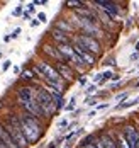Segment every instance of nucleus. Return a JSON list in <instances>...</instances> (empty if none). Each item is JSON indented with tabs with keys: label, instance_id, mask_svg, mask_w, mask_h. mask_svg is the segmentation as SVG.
I'll use <instances>...</instances> for the list:
<instances>
[{
	"label": "nucleus",
	"instance_id": "72a5a7b5",
	"mask_svg": "<svg viewBox=\"0 0 139 148\" xmlns=\"http://www.w3.org/2000/svg\"><path fill=\"white\" fill-rule=\"evenodd\" d=\"M136 51H138V53H139V41H138V43H136Z\"/></svg>",
	"mask_w": 139,
	"mask_h": 148
},
{
	"label": "nucleus",
	"instance_id": "bb28decb",
	"mask_svg": "<svg viewBox=\"0 0 139 148\" xmlns=\"http://www.w3.org/2000/svg\"><path fill=\"white\" fill-rule=\"evenodd\" d=\"M31 26H32V27L39 26V21H37V19H32V21H31Z\"/></svg>",
	"mask_w": 139,
	"mask_h": 148
},
{
	"label": "nucleus",
	"instance_id": "0eeeda50",
	"mask_svg": "<svg viewBox=\"0 0 139 148\" xmlns=\"http://www.w3.org/2000/svg\"><path fill=\"white\" fill-rule=\"evenodd\" d=\"M124 136H125V140H127V143H129V148H138V141H139V133L136 128H132V126H127L125 130H124Z\"/></svg>",
	"mask_w": 139,
	"mask_h": 148
},
{
	"label": "nucleus",
	"instance_id": "423d86ee",
	"mask_svg": "<svg viewBox=\"0 0 139 148\" xmlns=\"http://www.w3.org/2000/svg\"><path fill=\"white\" fill-rule=\"evenodd\" d=\"M36 97V87H20L17 90V99H19V104H24V102H29Z\"/></svg>",
	"mask_w": 139,
	"mask_h": 148
},
{
	"label": "nucleus",
	"instance_id": "aec40b11",
	"mask_svg": "<svg viewBox=\"0 0 139 148\" xmlns=\"http://www.w3.org/2000/svg\"><path fill=\"white\" fill-rule=\"evenodd\" d=\"M95 90H97V85H88V87H87V94H92Z\"/></svg>",
	"mask_w": 139,
	"mask_h": 148
},
{
	"label": "nucleus",
	"instance_id": "473e14b6",
	"mask_svg": "<svg viewBox=\"0 0 139 148\" xmlns=\"http://www.w3.org/2000/svg\"><path fill=\"white\" fill-rule=\"evenodd\" d=\"M81 148H95V147H93V143H92V145H87V147H81Z\"/></svg>",
	"mask_w": 139,
	"mask_h": 148
},
{
	"label": "nucleus",
	"instance_id": "1a4fd4ad",
	"mask_svg": "<svg viewBox=\"0 0 139 148\" xmlns=\"http://www.w3.org/2000/svg\"><path fill=\"white\" fill-rule=\"evenodd\" d=\"M51 38H53L58 45H70V38H68V34H64L63 31L56 29V27L51 29Z\"/></svg>",
	"mask_w": 139,
	"mask_h": 148
},
{
	"label": "nucleus",
	"instance_id": "412c9836",
	"mask_svg": "<svg viewBox=\"0 0 139 148\" xmlns=\"http://www.w3.org/2000/svg\"><path fill=\"white\" fill-rule=\"evenodd\" d=\"M58 126H60V128H66V126H68V121H66V119H61V121L58 123Z\"/></svg>",
	"mask_w": 139,
	"mask_h": 148
},
{
	"label": "nucleus",
	"instance_id": "20e7f679",
	"mask_svg": "<svg viewBox=\"0 0 139 148\" xmlns=\"http://www.w3.org/2000/svg\"><path fill=\"white\" fill-rule=\"evenodd\" d=\"M54 68H56L58 75H60L61 78H64L68 84L75 80V72L71 70V66H70L68 63H63V61H60V63H56V65H54Z\"/></svg>",
	"mask_w": 139,
	"mask_h": 148
},
{
	"label": "nucleus",
	"instance_id": "f704fd0d",
	"mask_svg": "<svg viewBox=\"0 0 139 148\" xmlns=\"http://www.w3.org/2000/svg\"><path fill=\"white\" fill-rule=\"evenodd\" d=\"M136 87H139V82H138V84H136Z\"/></svg>",
	"mask_w": 139,
	"mask_h": 148
},
{
	"label": "nucleus",
	"instance_id": "c85d7f7f",
	"mask_svg": "<svg viewBox=\"0 0 139 148\" xmlns=\"http://www.w3.org/2000/svg\"><path fill=\"white\" fill-rule=\"evenodd\" d=\"M85 82H87V78H85V77H81V78H80V85H85Z\"/></svg>",
	"mask_w": 139,
	"mask_h": 148
},
{
	"label": "nucleus",
	"instance_id": "4be33fe9",
	"mask_svg": "<svg viewBox=\"0 0 139 148\" xmlns=\"http://www.w3.org/2000/svg\"><path fill=\"white\" fill-rule=\"evenodd\" d=\"M12 14H14V15H20V14H22V5H19V7H17L16 10L12 12Z\"/></svg>",
	"mask_w": 139,
	"mask_h": 148
},
{
	"label": "nucleus",
	"instance_id": "cd10ccee",
	"mask_svg": "<svg viewBox=\"0 0 139 148\" xmlns=\"http://www.w3.org/2000/svg\"><path fill=\"white\" fill-rule=\"evenodd\" d=\"M125 97H127V95H125V94H121V95H119V97H117V101H124V99H125Z\"/></svg>",
	"mask_w": 139,
	"mask_h": 148
},
{
	"label": "nucleus",
	"instance_id": "a878e982",
	"mask_svg": "<svg viewBox=\"0 0 139 148\" xmlns=\"http://www.w3.org/2000/svg\"><path fill=\"white\" fill-rule=\"evenodd\" d=\"M19 34H20V29H16L14 32H12V36H10V39H12V38H17Z\"/></svg>",
	"mask_w": 139,
	"mask_h": 148
},
{
	"label": "nucleus",
	"instance_id": "5701e85b",
	"mask_svg": "<svg viewBox=\"0 0 139 148\" xmlns=\"http://www.w3.org/2000/svg\"><path fill=\"white\" fill-rule=\"evenodd\" d=\"M93 147H95V148H105L104 145H102V141H100V140H95V145H93Z\"/></svg>",
	"mask_w": 139,
	"mask_h": 148
},
{
	"label": "nucleus",
	"instance_id": "2eb2a0df",
	"mask_svg": "<svg viewBox=\"0 0 139 148\" xmlns=\"http://www.w3.org/2000/svg\"><path fill=\"white\" fill-rule=\"evenodd\" d=\"M81 5H85L83 2H73V0H70V2H64V7H70V9H77V7H81Z\"/></svg>",
	"mask_w": 139,
	"mask_h": 148
},
{
	"label": "nucleus",
	"instance_id": "f03ea898",
	"mask_svg": "<svg viewBox=\"0 0 139 148\" xmlns=\"http://www.w3.org/2000/svg\"><path fill=\"white\" fill-rule=\"evenodd\" d=\"M75 43H78L80 46H83V49L88 51V53H92L93 56L100 53V43L95 38L85 36V34H78L77 38H75Z\"/></svg>",
	"mask_w": 139,
	"mask_h": 148
},
{
	"label": "nucleus",
	"instance_id": "b1692460",
	"mask_svg": "<svg viewBox=\"0 0 139 148\" xmlns=\"http://www.w3.org/2000/svg\"><path fill=\"white\" fill-rule=\"evenodd\" d=\"M32 3H34V5H46L47 2L46 0H36V2H32Z\"/></svg>",
	"mask_w": 139,
	"mask_h": 148
},
{
	"label": "nucleus",
	"instance_id": "dca6fc26",
	"mask_svg": "<svg viewBox=\"0 0 139 148\" xmlns=\"http://www.w3.org/2000/svg\"><path fill=\"white\" fill-rule=\"evenodd\" d=\"M20 78H24V80H34V73H32V70H24L22 75H20Z\"/></svg>",
	"mask_w": 139,
	"mask_h": 148
},
{
	"label": "nucleus",
	"instance_id": "39448f33",
	"mask_svg": "<svg viewBox=\"0 0 139 148\" xmlns=\"http://www.w3.org/2000/svg\"><path fill=\"white\" fill-rule=\"evenodd\" d=\"M71 46H73L75 55H77V56H80V58H81V61H83L85 65H88V66H90V65H93V63H95V56H93L92 53L85 51V49H83V46H80L78 43H75V45H71Z\"/></svg>",
	"mask_w": 139,
	"mask_h": 148
},
{
	"label": "nucleus",
	"instance_id": "7c9ffc66",
	"mask_svg": "<svg viewBox=\"0 0 139 148\" xmlns=\"http://www.w3.org/2000/svg\"><path fill=\"white\" fill-rule=\"evenodd\" d=\"M138 58H139V53H134V55L131 56V60H132V61H134V60H138Z\"/></svg>",
	"mask_w": 139,
	"mask_h": 148
},
{
	"label": "nucleus",
	"instance_id": "f257e3e1",
	"mask_svg": "<svg viewBox=\"0 0 139 148\" xmlns=\"http://www.w3.org/2000/svg\"><path fill=\"white\" fill-rule=\"evenodd\" d=\"M19 119H20V131L24 134L26 141L29 145L36 143L43 133V126H41L39 119L31 116V114H22V116H19Z\"/></svg>",
	"mask_w": 139,
	"mask_h": 148
},
{
	"label": "nucleus",
	"instance_id": "9d476101",
	"mask_svg": "<svg viewBox=\"0 0 139 148\" xmlns=\"http://www.w3.org/2000/svg\"><path fill=\"white\" fill-rule=\"evenodd\" d=\"M43 53L44 55H47L49 58H53V60H56V63H60V61H63L61 58V55L58 53V49H56V46H53V45H43Z\"/></svg>",
	"mask_w": 139,
	"mask_h": 148
},
{
	"label": "nucleus",
	"instance_id": "7ed1b4c3",
	"mask_svg": "<svg viewBox=\"0 0 139 148\" xmlns=\"http://www.w3.org/2000/svg\"><path fill=\"white\" fill-rule=\"evenodd\" d=\"M37 68H39V72L43 73V80H53V82H61L63 78L58 75V72H56V68L53 66V65H49L47 61H39L37 65H36Z\"/></svg>",
	"mask_w": 139,
	"mask_h": 148
},
{
	"label": "nucleus",
	"instance_id": "6ab92c4d",
	"mask_svg": "<svg viewBox=\"0 0 139 148\" xmlns=\"http://www.w3.org/2000/svg\"><path fill=\"white\" fill-rule=\"evenodd\" d=\"M37 21H39V22H44V21H46V14H44V12L37 14Z\"/></svg>",
	"mask_w": 139,
	"mask_h": 148
},
{
	"label": "nucleus",
	"instance_id": "ddd939ff",
	"mask_svg": "<svg viewBox=\"0 0 139 148\" xmlns=\"http://www.w3.org/2000/svg\"><path fill=\"white\" fill-rule=\"evenodd\" d=\"M117 148H129V143H127V140H125V136L122 133L117 134Z\"/></svg>",
	"mask_w": 139,
	"mask_h": 148
},
{
	"label": "nucleus",
	"instance_id": "c756f323",
	"mask_svg": "<svg viewBox=\"0 0 139 148\" xmlns=\"http://www.w3.org/2000/svg\"><path fill=\"white\" fill-rule=\"evenodd\" d=\"M27 9H29V12H32V10H34V3H32V2L27 5Z\"/></svg>",
	"mask_w": 139,
	"mask_h": 148
},
{
	"label": "nucleus",
	"instance_id": "2f4dec72",
	"mask_svg": "<svg viewBox=\"0 0 139 148\" xmlns=\"http://www.w3.org/2000/svg\"><path fill=\"white\" fill-rule=\"evenodd\" d=\"M22 15H24V19H29V17H31V14H29V12H24Z\"/></svg>",
	"mask_w": 139,
	"mask_h": 148
},
{
	"label": "nucleus",
	"instance_id": "6e6552de",
	"mask_svg": "<svg viewBox=\"0 0 139 148\" xmlns=\"http://www.w3.org/2000/svg\"><path fill=\"white\" fill-rule=\"evenodd\" d=\"M56 49H58V53L61 55L63 63H64V61H70V60L73 58V55H75L71 45H56Z\"/></svg>",
	"mask_w": 139,
	"mask_h": 148
},
{
	"label": "nucleus",
	"instance_id": "4468645a",
	"mask_svg": "<svg viewBox=\"0 0 139 148\" xmlns=\"http://www.w3.org/2000/svg\"><path fill=\"white\" fill-rule=\"evenodd\" d=\"M139 102V97H136V99H131V101H125V102L119 104L117 106V109H125V107H131V106H134V104Z\"/></svg>",
	"mask_w": 139,
	"mask_h": 148
},
{
	"label": "nucleus",
	"instance_id": "393cba45",
	"mask_svg": "<svg viewBox=\"0 0 139 148\" xmlns=\"http://www.w3.org/2000/svg\"><path fill=\"white\" fill-rule=\"evenodd\" d=\"M58 145H60L58 141H51V143L47 145V148H58Z\"/></svg>",
	"mask_w": 139,
	"mask_h": 148
},
{
	"label": "nucleus",
	"instance_id": "f8f14e48",
	"mask_svg": "<svg viewBox=\"0 0 139 148\" xmlns=\"http://www.w3.org/2000/svg\"><path fill=\"white\" fill-rule=\"evenodd\" d=\"M54 27H56V29H60V31H63L64 34L73 31V26H70L66 21H60V22H56V26H54Z\"/></svg>",
	"mask_w": 139,
	"mask_h": 148
},
{
	"label": "nucleus",
	"instance_id": "a211bd4d",
	"mask_svg": "<svg viewBox=\"0 0 139 148\" xmlns=\"http://www.w3.org/2000/svg\"><path fill=\"white\" fill-rule=\"evenodd\" d=\"M10 66H12V63H10V60H7V61H3V65H2V68H3V70H9Z\"/></svg>",
	"mask_w": 139,
	"mask_h": 148
},
{
	"label": "nucleus",
	"instance_id": "9b49d317",
	"mask_svg": "<svg viewBox=\"0 0 139 148\" xmlns=\"http://www.w3.org/2000/svg\"><path fill=\"white\" fill-rule=\"evenodd\" d=\"M100 141H102V145H104L105 148H117V143H115V140H112L108 134H102Z\"/></svg>",
	"mask_w": 139,
	"mask_h": 148
},
{
	"label": "nucleus",
	"instance_id": "f3484780",
	"mask_svg": "<svg viewBox=\"0 0 139 148\" xmlns=\"http://www.w3.org/2000/svg\"><path fill=\"white\" fill-rule=\"evenodd\" d=\"M75 104H77V97H71L70 104H68V106H64V109H66V111H71V109L75 107Z\"/></svg>",
	"mask_w": 139,
	"mask_h": 148
}]
</instances>
